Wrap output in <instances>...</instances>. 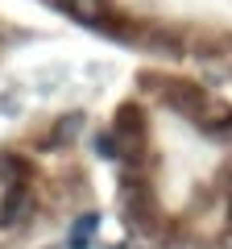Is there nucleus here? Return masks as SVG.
<instances>
[{"mask_svg":"<svg viewBox=\"0 0 232 249\" xmlns=\"http://www.w3.org/2000/svg\"><path fill=\"white\" fill-rule=\"evenodd\" d=\"M162 100H166L174 112H182V116H199L203 112V91L191 88V83H170V88H162Z\"/></svg>","mask_w":232,"mask_h":249,"instance_id":"f257e3e1","label":"nucleus"},{"mask_svg":"<svg viewBox=\"0 0 232 249\" xmlns=\"http://www.w3.org/2000/svg\"><path fill=\"white\" fill-rule=\"evenodd\" d=\"M29 191L21 183H13L9 187V196H4V204H0V229H13V224H21L25 220V212H29Z\"/></svg>","mask_w":232,"mask_h":249,"instance_id":"f03ea898","label":"nucleus"},{"mask_svg":"<svg viewBox=\"0 0 232 249\" xmlns=\"http://www.w3.org/2000/svg\"><path fill=\"white\" fill-rule=\"evenodd\" d=\"M66 9H71L79 21H99L104 9H108V0H66Z\"/></svg>","mask_w":232,"mask_h":249,"instance_id":"7ed1b4c3","label":"nucleus"},{"mask_svg":"<svg viewBox=\"0 0 232 249\" xmlns=\"http://www.w3.org/2000/svg\"><path fill=\"white\" fill-rule=\"evenodd\" d=\"M99 224V216H83L79 224H75V232H71V249H87V232Z\"/></svg>","mask_w":232,"mask_h":249,"instance_id":"20e7f679","label":"nucleus"},{"mask_svg":"<svg viewBox=\"0 0 232 249\" xmlns=\"http://www.w3.org/2000/svg\"><path fill=\"white\" fill-rule=\"evenodd\" d=\"M79 124H83V116L75 112L71 121H63V124H58V129H54V142H58V137H75V133H79Z\"/></svg>","mask_w":232,"mask_h":249,"instance_id":"39448f33","label":"nucleus"},{"mask_svg":"<svg viewBox=\"0 0 232 249\" xmlns=\"http://www.w3.org/2000/svg\"><path fill=\"white\" fill-rule=\"evenodd\" d=\"M96 154H99V158H116V145H112V137H99V142H96Z\"/></svg>","mask_w":232,"mask_h":249,"instance_id":"423d86ee","label":"nucleus"},{"mask_svg":"<svg viewBox=\"0 0 232 249\" xmlns=\"http://www.w3.org/2000/svg\"><path fill=\"white\" fill-rule=\"evenodd\" d=\"M228 229H232V199H228Z\"/></svg>","mask_w":232,"mask_h":249,"instance_id":"0eeeda50","label":"nucleus"}]
</instances>
